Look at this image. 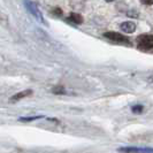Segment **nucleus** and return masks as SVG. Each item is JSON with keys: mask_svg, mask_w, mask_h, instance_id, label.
Returning <instances> with one entry per match:
<instances>
[{"mask_svg": "<svg viewBox=\"0 0 153 153\" xmlns=\"http://www.w3.org/2000/svg\"><path fill=\"white\" fill-rule=\"evenodd\" d=\"M139 50L153 51V35H140L136 39Z\"/></svg>", "mask_w": 153, "mask_h": 153, "instance_id": "nucleus-1", "label": "nucleus"}, {"mask_svg": "<svg viewBox=\"0 0 153 153\" xmlns=\"http://www.w3.org/2000/svg\"><path fill=\"white\" fill-rule=\"evenodd\" d=\"M131 111H132V113H135V114H142L143 111H144V107H143L142 105H135V106L131 107Z\"/></svg>", "mask_w": 153, "mask_h": 153, "instance_id": "nucleus-9", "label": "nucleus"}, {"mask_svg": "<svg viewBox=\"0 0 153 153\" xmlns=\"http://www.w3.org/2000/svg\"><path fill=\"white\" fill-rule=\"evenodd\" d=\"M120 28L126 33H132L136 30V24L134 22H131V21H126V22H122L120 24Z\"/></svg>", "mask_w": 153, "mask_h": 153, "instance_id": "nucleus-5", "label": "nucleus"}, {"mask_svg": "<svg viewBox=\"0 0 153 153\" xmlns=\"http://www.w3.org/2000/svg\"><path fill=\"white\" fill-rule=\"evenodd\" d=\"M105 1H107V2H113V1H115V0H105Z\"/></svg>", "mask_w": 153, "mask_h": 153, "instance_id": "nucleus-12", "label": "nucleus"}, {"mask_svg": "<svg viewBox=\"0 0 153 153\" xmlns=\"http://www.w3.org/2000/svg\"><path fill=\"white\" fill-rule=\"evenodd\" d=\"M31 94H32V90H24V91L17 92L13 97H10L9 101H10V102H16V101L23 99V98H25V97H29Z\"/></svg>", "mask_w": 153, "mask_h": 153, "instance_id": "nucleus-6", "label": "nucleus"}, {"mask_svg": "<svg viewBox=\"0 0 153 153\" xmlns=\"http://www.w3.org/2000/svg\"><path fill=\"white\" fill-rule=\"evenodd\" d=\"M104 37L109 39V40H112V42H115V43L130 44V40L127 38L126 36H122L121 33L115 32V31H108V32H105V33H104Z\"/></svg>", "mask_w": 153, "mask_h": 153, "instance_id": "nucleus-3", "label": "nucleus"}, {"mask_svg": "<svg viewBox=\"0 0 153 153\" xmlns=\"http://www.w3.org/2000/svg\"><path fill=\"white\" fill-rule=\"evenodd\" d=\"M52 92L55 93V94H66V90H65L62 86H56V88H53V89H52Z\"/></svg>", "mask_w": 153, "mask_h": 153, "instance_id": "nucleus-10", "label": "nucleus"}, {"mask_svg": "<svg viewBox=\"0 0 153 153\" xmlns=\"http://www.w3.org/2000/svg\"><path fill=\"white\" fill-rule=\"evenodd\" d=\"M68 21L73 22L74 24H82L83 23V17L81 14H77V13H71L68 17Z\"/></svg>", "mask_w": 153, "mask_h": 153, "instance_id": "nucleus-7", "label": "nucleus"}, {"mask_svg": "<svg viewBox=\"0 0 153 153\" xmlns=\"http://www.w3.org/2000/svg\"><path fill=\"white\" fill-rule=\"evenodd\" d=\"M120 152H143V153H153L152 147H121L119 149Z\"/></svg>", "mask_w": 153, "mask_h": 153, "instance_id": "nucleus-4", "label": "nucleus"}, {"mask_svg": "<svg viewBox=\"0 0 153 153\" xmlns=\"http://www.w3.org/2000/svg\"><path fill=\"white\" fill-rule=\"evenodd\" d=\"M24 5H25L27 10H28V12H29L31 15L37 20V21H39V22H42L45 24L46 22H45V20H44V16H43V14L40 13V10L38 9V7L36 6V4L31 2V1H29V0H25V1H24Z\"/></svg>", "mask_w": 153, "mask_h": 153, "instance_id": "nucleus-2", "label": "nucleus"}, {"mask_svg": "<svg viewBox=\"0 0 153 153\" xmlns=\"http://www.w3.org/2000/svg\"><path fill=\"white\" fill-rule=\"evenodd\" d=\"M140 2H142L143 5H147V6L153 5V0H140Z\"/></svg>", "mask_w": 153, "mask_h": 153, "instance_id": "nucleus-11", "label": "nucleus"}, {"mask_svg": "<svg viewBox=\"0 0 153 153\" xmlns=\"http://www.w3.org/2000/svg\"><path fill=\"white\" fill-rule=\"evenodd\" d=\"M43 115H36V116H28V117H20L19 121L21 122H29V121H35L37 119H42Z\"/></svg>", "mask_w": 153, "mask_h": 153, "instance_id": "nucleus-8", "label": "nucleus"}]
</instances>
